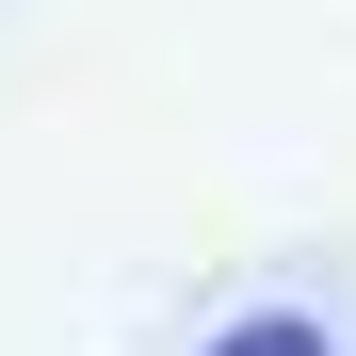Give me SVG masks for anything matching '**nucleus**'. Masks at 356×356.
Returning <instances> with one entry per match:
<instances>
[{
	"label": "nucleus",
	"mask_w": 356,
	"mask_h": 356,
	"mask_svg": "<svg viewBox=\"0 0 356 356\" xmlns=\"http://www.w3.org/2000/svg\"><path fill=\"white\" fill-rule=\"evenodd\" d=\"M211 356H340V340H324V324H308V308H259V324H227V340H211Z\"/></svg>",
	"instance_id": "nucleus-1"
}]
</instances>
